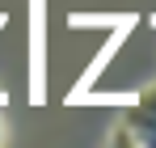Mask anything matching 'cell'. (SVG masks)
<instances>
[{
    "mask_svg": "<svg viewBox=\"0 0 156 148\" xmlns=\"http://www.w3.org/2000/svg\"><path fill=\"white\" fill-rule=\"evenodd\" d=\"M105 148H139V144H135L131 127L122 123V127H114V131H110V140H105Z\"/></svg>",
    "mask_w": 156,
    "mask_h": 148,
    "instance_id": "obj_1",
    "label": "cell"
},
{
    "mask_svg": "<svg viewBox=\"0 0 156 148\" xmlns=\"http://www.w3.org/2000/svg\"><path fill=\"white\" fill-rule=\"evenodd\" d=\"M0 144H4V119H0Z\"/></svg>",
    "mask_w": 156,
    "mask_h": 148,
    "instance_id": "obj_2",
    "label": "cell"
}]
</instances>
